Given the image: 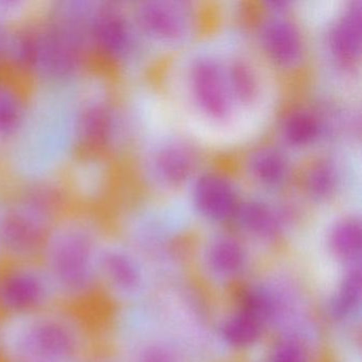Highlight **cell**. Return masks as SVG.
Masks as SVG:
<instances>
[{"label":"cell","mask_w":362,"mask_h":362,"mask_svg":"<svg viewBox=\"0 0 362 362\" xmlns=\"http://www.w3.org/2000/svg\"><path fill=\"white\" fill-rule=\"evenodd\" d=\"M273 362H304V356L298 347L286 344L277 349Z\"/></svg>","instance_id":"484cf974"},{"label":"cell","mask_w":362,"mask_h":362,"mask_svg":"<svg viewBox=\"0 0 362 362\" xmlns=\"http://www.w3.org/2000/svg\"><path fill=\"white\" fill-rule=\"evenodd\" d=\"M198 153L192 144L167 135L150 141L139 158L141 177L158 192H173L188 185L197 175Z\"/></svg>","instance_id":"9c48e42d"},{"label":"cell","mask_w":362,"mask_h":362,"mask_svg":"<svg viewBox=\"0 0 362 362\" xmlns=\"http://www.w3.org/2000/svg\"><path fill=\"white\" fill-rule=\"evenodd\" d=\"M49 96L28 107L22 130L16 137L18 164L31 177H41L62 164L78 144V107L66 96V86H49Z\"/></svg>","instance_id":"277c9868"},{"label":"cell","mask_w":362,"mask_h":362,"mask_svg":"<svg viewBox=\"0 0 362 362\" xmlns=\"http://www.w3.org/2000/svg\"><path fill=\"white\" fill-rule=\"evenodd\" d=\"M186 187L192 209L205 219L222 222L234 218L241 198L236 184L226 173L201 171Z\"/></svg>","instance_id":"4fadbf2b"},{"label":"cell","mask_w":362,"mask_h":362,"mask_svg":"<svg viewBox=\"0 0 362 362\" xmlns=\"http://www.w3.org/2000/svg\"><path fill=\"white\" fill-rule=\"evenodd\" d=\"M131 362H173V359L162 349L156 347H147L141 349Z\"/></svg>","instance_id":"d4e9b609"},{"label":"cell","mask_w":362,"mask_h":362,"mask_svg":"<svg viewBox=\"0 0 362 362\" xmlns=\"http://www.w3.org/2000/svg\"><path fill=\"white\" fill-rule=\"evenodd\" d=\"M84 362H114V360L111 356L105 355V354H103V351L99 349V347H97L94 353Z\"/></svg>","instance_id":"4316f807"},{"label":"cell","mask_w":362,"mask_h":362,"mask_svg":"<svg viewBox=\"0 0 362 362\" xmlns=\"http://www.w3.org/2000/svg\"><path fill=\"white\" fill-rule=\"evenodd\" d=\"M130 14L141 42L163 52L180 54L202 35V12L190 1L145 0Z\"/></svg>","instance_id":"8992f818"},{"label":"cell","mask_w":362,"mask_h":362,"mask_svg":"<svg viewBox=\"0 0 362 362\" xmlns=\"http://www.w3.org/2000/svg\"><path fill=\"white\" fill-rule=\"evenodd\" d=\"M58 194L35 188L0 209V247L7 260H35L59 213Z\"/></svg>","instance_id":"5b68a950"},{"label":"cell","mask_w":362,"mask_h":362,"mask_svg":"<svg viewBox=\"0 0 362 362\" xmlns=\"http://www.w3.org/2000/svg\"><path fill=\"white\" fill-rule=\"evenodd\" d=\"M340 185V169L332 158H319L310 163L303 173V194L313 202L332 200L338 194Z\"/></svg>","instance_id":"ac0fdd59"},{"label":"cell","mask_w":362,"mask_h":362,"mask_svg":"<svg viewBox=\"0 0 362 362\" xmlns=\"http://www.w3.org/2000/svg\"><path fill=\"white\" fill-rule=\"evenodd\" d=\"M257 320L250 315L235 317L226 324L224 334L233 344H249L258 334Z\"/></svg>","instance_id":"603a6c76"},{"label":"cell","mask_w":362,"mask_h":362,"mask_svg":"<svg viewBox=\"0 0 362 362\" xmlns=\"http://www.w3.org/2000/svg\"><path fill=\"white\" fill-rule=\"evenodd\" d=\"M362 1L345 4L327 29L326 44L332 60L343 69H351L361 58Z\"/></svg>","instance_id":"5bb4252c"},{"label":"cell","mask_w":362,"mask_h":362,"mask_svg":"<svg viewBox=\"0 0 362 362\" xmlns=\"http://www.w3.org/2000/svg\"><path fill=\"white\" fill-rule=\"evenodd\" d=\"M144 274L136 256L117 239L107 236L97 262V296L124 300L139 294Z\"/></svg>","instance_id":"8fae6325"},{"label":"cell","mask_w":362,"mask_h":362,"mask_svg":"<svg viewBox=\"0 0 362 362\" xmlns=\"http://www.w3.org/2000/svg\"><path fill=\"white\" fill-rule=\"evenodd\" d=\"M199 39L177 54L173 92L194 124L211 133L234 135L245 120L259 118L270 103L268 63L240 40Z\"/></svg>","instance_id":"6da1fadb"},{"label":"cell","mask_w":362,"mask_h":362,"mask_svg":"<svg viewBox=\"0 0 362 362\" xmlns=\"http://www.w3.org/2000/svg\"><path fill=\"white\" fill-rule=\"evenodd\" d=\"M90 43L103 58L124 64L134 59L143 42L130 12L113 4H101L93 18Z\"/></svg>","instance_id":"7c38bea8"},{"label":"cell","mask_w":362,"mask_h":362,"mask_svg":"<svg viewBox=\"0 0 362 362\" xmlns=\"http://www.w3.org/2000/svg\"><path fill=\"white\" fill-rule=\"evenodd\" d=\"M209 259L214 268L220 272H234L243 264V251L235 239L223 237L214 243L209 252Z\"/></svg>","instance_id":"7402d4cb"},{"label":"cell","mask_w":362,"mask_h":362,"mask_svg":"<svg viewBox=\"0 0 362 362\" xmlns=\"http://www.w3.org/2000/svg\"><path fill=\"white\" fill-rule=\"evenodd\" d=\"M6 262H7V259H6L5 255H4L3 250L0 247V269H1V267L4 266Z\"/></svg>","instance_id":"f1b7e54d"},{"label":"cell","mask_w":362,"mask_h":362,"mask_svg":"<svg viewBox=\"0 0 362 362\" xmlns=\"http://www.w3.org/2000/svg\"><path fill=\"white\" fill-rule=\"evenodd\" d=\"M97 347L77 307L59 304L1 322L0 362H84Z\"/></svg>","instance_id":"7a4b0ae2"},{"label":"cell","mask_w":362,"mask_h":362,"mask_svg":"<svg viewBox=\"0 0 362 362\" xmlns=\"http://www.w3.org/2000/svg\"><path fill=\"white\" fill-rule=\"evenodd\" d=\"M325 132L321 114L306 105L288 110L277 122L279 146L288 153L310 150L322 141Z\"/></svg>","instance_id":"2e32d148"},{"label":"cell","mask_w":362,"mask_h":362,"mask_svg":"<svg viewBox=\"0 0 362 362\" xmlns=\"http://www.w3.org/2000/svg\"><path fill=\"white\" fill-rule=\"evenodd\" d=\"M290 10L267 9L254 30L253 43L272 69L294 73L307 59V42Z\"/></svg>","instance_id":"30bf717a"},{"label":"cell","mask_w":362,"mask_h":362,"mask_svg":"<svg viewBox=\"0 0 362 362\" xmlns=\"http://www.w3.org/2000/svg\"><path fill=\"white\" fill-rule=\"evenodd\" d=\"M59 304L39 260H7L0 269V317L27 315Z\"/></svg>","instance_id":"ba28073f"},{"label":"cell","mask_w":362,"mask_h":362,"mask_svg":"<svg viewBox=\"0 0 362 362\" xmlns=\"http://www.w3.org/2000/svg\"><path fill=\"white\" fill-rule=\"evenodd\" d=\"M100 222L88 213L61 215L50 228L39 260L61 304L80 308L97 296V262L105 240Z\"/></svg>","instance_id":"3957f363"},{"label":"cell","mask_w":362,"mask_h":362,"mask_svg":"<svg viewBox=\"0 0 362 362\" xmlns=\"http://www.w3.org/2000/svg\"><path fill=\"white\" fill-rule=\"evenodd\" d=\"M1 322H3V317H0V329H1Z\"/></svg>","instance_id":"f546056e"},{"label":"cell","mask_w":362,"mask_h":362,"mask_svg":"<svg viewBox=\"0 0 362 362\" xmlns=\"http://www.w3.org/2000/svg\"><path fill=\"white\" fill-rule=\"evenodd\" d=\"M73 170V186L79 196L96 200L105 194L109 186L110 168L100 156H83L77 160Z\"/></svg>","instance_id":"d6986e66"},{"label":"cell","mask_w":362,"mask_h":362,"mask_svg":"<svg viewBox=\"0 0 362 362\" xmlns=\"http://www.w3.org/2000/svg\"><path fill=\"white\" fill-rule=\"evenodd\" d=\"M30 35L26 69L48 86H69L79 76L86 52L90 45L88 37L52 20Z\"/></svg>","instance_id":"52a82bcc"},{"label":"cell","mask_w":362,"mask_h":362,"mask_svg":"<svg viewBox=\"0 0 362 362\" xmlns=\"http://www.w3.org/2000/svg\"><path fill=\"white\" fill-rule=\"evenodd\" d=\"M8 35L6 33L1 21H0V58L5 56L6 45H7Z\"/></svg>","instance_id":"83f0119b"},{"label":"cell","mask_w":362,"mask_h":362,"mask_svg":"<svg viewBox=\"0 0 362 362\" xmlns=\"http://www.w3.org/2000/svg\"><path fill=\"white\" fill-rule=\"evenodd\" d=\"M361 291V279L359 273H351L349 275L342 289L340 296L337 298L336 311L344 315L345 313L353 308L356 303H358Z\"/></svg>","instance_id":"cb8c5ba5"},{"label":"cell","mask_w":362,"mask_h":362,"mask_svg":"<svg viewBox=\"0 0 362 362\" xmlns=\"http://www.w3.org/2000/svg\"><path fill=\"white\" fill-rule=\"evenodd\" d=\"M243 173L256 187L267 192L283 190L293 177L289 153L277 145L254 147L243 158Z\"/></svg>","instance_id":"9a60e30c"},{"label":"cell","mask_w":362,"mask_h":362,"mask_svg":"<svg viewBox=\"0 0 362 362\" xmlns=\"http://www.w3.org/2000/svg\"><path fill=\"white\" fill-rule=\"evenodd\" d=\"M234 219L243 230L260 238H272L281 228L279 209L262 197L241 198Z\"/></svg>","instance_id":"e0dca14e"},{"label":"cell","mask_w":362,"mask_h":362,"mask_svg":"<svg viewBox=\"0 0 362 362\" xmlns=\"http://www.w3.org/2000/svg\"><path fill=\"white\" fill-rule=\"evenodd\" d=\"M28 103L18 90L0 81V141L18 136L28 113Z\"/></svg>","instance_id":"ffe728a7"},{"label":"cell","mask_w":362,"mask_h":362,"mask_svg":"<svg viewBox=\"0 0 362 362\" xmlns=\"http://www.w3.org/2000/svg\"><path fill=\"white\" fill-rule=\"evenodd\" d=\"M330 245L340 257L354 259L361 251V224L358 218L339 220L330 232Z\"/></svg>","instance_id":"44dd1931"}]
</instances>
